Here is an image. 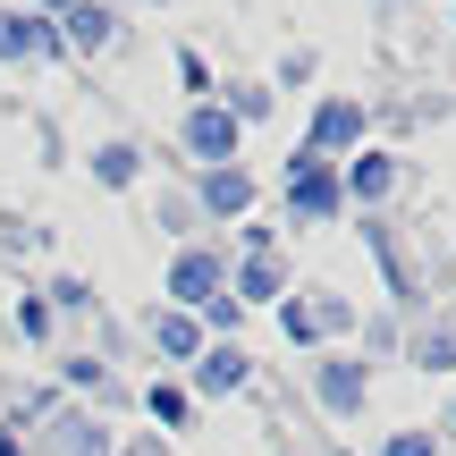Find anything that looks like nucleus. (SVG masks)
Masks as SVG:
<instances>
[{
	"label": "nucleus",
	"instance_id": "obj_1",
	"mask_svg": "<svg viewBox=\"0 0 456 456\" xmlns=\"http://www.w3.org/2000/svg\"><path fill=\"white\" fill-rule=\"evenodd\" d=\"M212 296H228V262L203 254V245H186V254L169 262V305H178V313H203Z\"/></svg>",
	"mask_w": 456,
	"mask_h": 456
},
{
	"label": "nucleus",
	"instance_id": "obj_15",
	"mask_svg": "<svg viewBox=\"0 0 456 456\" xmlns=\"http://www.w3.org/2000/svg\"><path fill=\"white\" fill-rule=\"evenodd\" d=\"M144 406H152V423H161V431H186V423H195V397H186V389H169V380H152V389H144Z\"/></svg>",
	"mask_w": 456,
	"mask_h": 456
},
{
	"label": "nucleus",
	"instance_id": "obj_6",
	"mask_svg": "<svg viewBox=\"0 0 456 456\" xmlns=\"http://www.w3.org/2000/svg\"><path fill=\"white\" fill-rule=\"evenodd\" d=\"M60 51V26L34 9H0V60H51Z\"/></svg>",
	"mask_w": 456,
	"mask_h": 456
},
{
	"label": "nucleus",
	"instance_id": "obj_22",
	"mask_svg": "<svg viewBox=\"0 0 456 456\" xmlns=\"http://www.w3.org/2000/svg\"><path fill=\"white\" fill-rule=\"evenodd\" d=\"M440 448V431H389V440H380V456H431Z\"/></svg>",
	"mask_w": 456,
	"mask_h": 456
},
{
	"label": "nucleus",
	"instance_id": "obj_5",
	"mask_svg": "<svg viewBox=\"0 0 456 456\" xmlns=\"http://www.w3.org/2000/svg\"><path fill=\"white\" fill-rule=\"evenodd\" d=\"M186 152H195L203 169H228L237 161V118H228L220 102H195V110H186Z\"/></svg>",
	"mask_w": 456,
	"mask_h": 456
},
{
	"label": "nucleus",
	"instance_id": "obj_14",
	"mask_svg": "<svg viewBox=\"0 0 456 456\" xmlns=\"http://www.w3.org/2000/svg\"><path fill=\"white\" fill-rule=\"evenodd\" d=\"M60 456H118L94 414H60Z\"/></svg>",
	"mask_w": 456,
	"mask_h": 456
},
{
	"label": "nucleus",
	"instance_id": "obj_18",
	"mask_svg": "<svg viewBox=\"0 0 456 456\" xmlns=\"http://www.w3.org/2000/svg\"><path fill=\"white\" fill-rule=\"evenodd\" d=\"M51 313H94V279L60 271V279H51Z\"/></svg>",
	"mask_w": 456,
	"mask_h": 456
},
{
	"label": "nucleus",
	"instance_id": "obj_11",
	"mask_svg": "<svg viewBox=\"0 0 456 456\" xmlns=\"http://www.w3.org/2000/svg\"><path fill=\"white\" fill-rule=\"evenodd\" d=\"M195 195H203V212H254V178H245V169L237 161H228V169H203V186H195Z\"/></svg>",
	"mask_w": 456,
	"mask_h": 456
},
{
	"label": "nucleus",
	"instance_id": "obj_23",
	"mask_svg": "<svg viewBox=\"0 0 456 456\" xmlns=\"http://www.w3.org/2000/svg\"><path fill=\"white\" fill-rule=\"evenodd\" d=\"M17 330H26V338H51V305L43 296H17Z\"/></svg>",
	"mask_w": 456,
	"mask_h": 456
},
{
	"label": "nucleus",
	"instance_id": "obj_27",
	"mask_svg": "<svg viewBox=\"0 0 456 456\" xmlns=\"http://www.w3.org/2000/svg\"><path fill=\"white\" fill-rule=\"evenodd\" d=\"M448 423H456V414H448Z\"/></svg>",
	"mask_w": 456,
	"mask_h": 456
},
{
	"label": "nucleus",
	"instance_id": "obj_9",
	"mask_svg": "<svg viewBox=\"0 0 456 456\" xmlns=\"http://www.w3.org/2000/svg\"><path fill=\"white\" fill-rule=\"evenodd\" d=\"M144 338L161 346L169 363H195V355H203V330H195V313H178V305H152V322H144Z\"/></svg>",
	"mask_w": 456,
	"mask_h": 456
},
{
	"label": "nucleus",
	"instance_id": "obj_12",
	"mask_svg": "<svg viewBox=\"0 0 456 456\" xmlns=\"http://www.w3.org/2000/svg\"><path fill=\"white\" fill-rule=\"evenodd\" d=\"M237 296H254V305H279V296H288V271H279V254H245V262H237Z\"/></svg>",
	"mask_w": 456,
	"mask_h": 456
},
{
	"label": "nucleus",
	"instance_id": "obj_21",
	"mask_svg": "<svg viewBox=\"0 0 456 456\" xmlns=\"http://www.w3.org/2000/svg\"><path fill=\"white\" fill-rule=\"evenodd\" d=\"M313 77H322V51H288V60H279V85H288V94L313 85Z\"/></svg>",
	"mask_w": 456,
	"mask_h": 456
},
{
	"label": "nucleus",
	"instance_id": "obj_3",
	"mask_svg": "<svg viewBox=\"0 0 456 456\" xmlns=\"http://www.w3.org/2000/svg\"><path fill=\"white\" fill-rule=\"evenodd\" d=\"M288 203H296V220H338L346 212L330 161H313V152H296V161H288Z\"/></svg>",
	"mask_w": 456,
	"mask_h": 456
},
{
	"label": "nucleus",
	"instance_id": "obj_19",
	"mask_svg": "<svg viewBox=\"0 0 456 456\" xmlns=\"http://www.w3.org/2000/svg\"><path fill=\"white\" fill-rule=\"evenodd\" d=\"M279 330H288L296 346H313V338H322V313H313V305H296V296H288V305H279Z\"/></svg>",
	"mask_w": 456,
	"mask_h": 456
},
{
	"label": "nucleus",
	"instance_id": "obj_20",
	"mask_svg": "<svg viewBox=\"0 0 456 456\" xmlns=\"http://www.w3.org/2000/svg\"><path fill=\"white\" fill-rule=\"evenodd\" d=\"M60 372H68V389H94V397H110V372H102L94 355H68Z\"/></svg>",
	"mask_w": 456,
	"mask_h": 456
},
{
	"label": "nucleus",
	"instance_id": "obj_16",
	"mask_svg": "<svg viewBox=\"0 0 456 456\" xmlns=\"http://www.w3.org/2000/svg\"><path fill=\"white\" fill-rule=\"evenodd\" d=\"M414 363H423V372H456V322L423 330V338H414Z\"/></svg>",
	"mask_w": 456,
	"mask_h": 456
},
{
	"label": "nucleus",
	"instance_id": "obj_4",
	"mask_svg": "<svg viewBox=\"0 0 456 456\" xmlns=\"http://www.w3.org/2000/svg\"><path fill=\"white\" fill-rule=\"evenodd\" d=\"M118 9L110 0H77V9L60 17V51H85V60H102V51H118Z\"/></svg>",
	"mask_w": 456,
	"mask_h": 456
},
{
	"label": "nucleus",
	"instance_id": "obj_17",
	"mask_svg": "<svg viewBox=\"0 0 456 456\" xmlns=\"http://www.w3.org/2000/svg\"><path fill=\"white\" fill-rule=\"evenodd\" d=\"M228 118H237V127H254V118H271L279 102H271V85H228V102H220Z\"/></svg>",
	"mask_w": 456,
	"mask_h": 456
},
{
	"label": "nucleus",
	"instance_id": "obj_2",
	"mask_svg": "<svg viewBox=\"0 0 456 456\" xmlns=\"http://www.w3.org/2000/svg\"><path fill=\"white\" fill-rule=\"evenodd\" d=\"M363 389H372L363 355H322V363H313V397H322L338 423H355V414H363Z\"/></svg>",
	"mask_w": 456,
	"mask_h": 456
},
{
	"label": "nucleus",
	"instance_id": "obj_13",
	"mask_svg": "<svg viewBox=\"0 0 456 456\" xmlns=\"http://www.w3.org/2000/svg\"><path fill=\"white\" fill-rule=\"evenodd\" d=\"M135 178H144V152L135 144H94V186L118 195V186H135Z\"/></svg>",
	"mask_w": 456,
	"mask_h": 456
},
{
	"label": "nucleus",
	"instance_id": "obj_26",
	"mask_svg": "<svg viewBox=\"0 0 456 456\" xmlns=\"http://www.w3.org/2000/svg\"><path fill=\"white\" fill-rule=\"evenodd\" d=\"M34 9H60V17H68V9H77V0H34Z\"/></svg>",
	"mask_w": 456,
	"mask_h": 456
},
{
	"label": "nucleus",
	"instance_id": "obj_7",
	"mask_svg": "<svg viewBox=\"0 0 456 456\" xmlns=\"http://www.w3.org/2000/svg\"><path fill=\"white\" fill-rule=\"evenodd\" d=\"M245 380H254L245 346H203V355H195V389H186V397H237Z\"/></svg>",
	"mask_w": 456,
	"mask_h": 456
},
{
	"label": "nucleus",
	"instance_id": "obj_25",
	"mask_svg": "<svg viewBox=\"0 0 456 456\" xmlns=\"http://www.w3.org/2000/svg\"><path fill=\"white\" fill-rule=\"evenodd\" d=\"M127 456H169V448H161V440H135V448H127Z\"/></svg>",
	"mask_w": 456,
	"mask_h": 456
},
{
	"label": "nucleus",
	"instance_id": "obj_24",
	"mask_svg": "<svg viewBox=\"0 0 456 456\" xmlns=\"http://www.w3.org/2000/svg\"><path fill=\"white\" fill-rule=\"evenodd\" d=\"M0 456H26V440H17V431H9V423H0Z\"/></svg>",
	"mask_w": 456,
	"mask_h": 456
},
{
	"label": "nucleus",
	"instance_id": "obj_8",
	"mask_svg": "<svg viewBox=\"0 0 456 456\" xmlns=\"http://www.w3.org/2000/svg\"><path fill=\"white\" fill-rule=\"evenodd\" d=\"M355 135H363V102H322V110H313L305 152H313V161H330V152H346Z\"/></svg>",
	"mask_w": 456,
	"mask_h": 456
},
{
	"label": "nucleus",
	"instance_id": "obj_10",
	"mask_svg": "<svg viewBox=\"0 0 456 456\" xmlns=\"http://www.w3.org/2000/svg\"><path fill=\"white\" fill-rule=\"evenodd\" d=\"M389 186H397V161H389V152H355L346 178H338V195H346V203H380Z\"/></svg>",
	"mask_w": 456,
	"mask_h": 456
}]
</instances>
